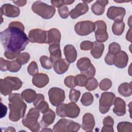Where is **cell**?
<instances>
[{"mask_svg":"<svg viewBox=\"0 0 132 132\" xmlns=\"http://www.w3.org/2000/svg\"><path fill=\"white\" fill-rule=\"evenodd\" d=\"M50 103L54 106H58L62 104L65 99L64 91L59 88L53 87L48 92Z\"/></svg>","mask_w":132,"mask_h":132,"instance_id":"obj_8","label":"cell"},{"mask_svg":"<svg viewBox=\"0 0 132 132\" xmlns=\"http://www.w3.org/2000/svg\"><path fill=\"white\" fill-rule=\"evenodd\" d=\"M95 125L93 116L90 113H85L82 120V129L87 131H92Z\"/></svg>","mask_w":132,"mask_h":132,"instance_id":"obj_16","label":"cell"},{"mask_svg":"<svg viewBox=\"0 0 132 132\" xmlns=\"http://www.w3.org/2000/svg\"><path fill=\"white\" fill-rule=\"evenodd\" d=\"M93 96L90 92H86L83 94L80 102L82 105L85 106H89L91 105L93 102Z\"/></svg>","mask_w":132,"mask_h":132,"instance_id":"obj_35","label":"cell"},{"mask_svg":"<svg viewBox=\"0 0 132 132\" xmlns=\"http://www.w3.org/2000/svg\"><path fill=\"white\" fill-rule=\"evenodd\" d=\"M7 107L3 105L2 103H1V118H2L4 117L6 113H7Z\"/></svg>","mask_w":132,"mask_h":132,"instance_id":"obj_53","label":"cell"},{"mask_svg":"<svg viewBox=\"0 0 132 132\" xmlns=\"http://www.w3.org/2000/svg\"><path fill=\"white\" fill-rule=\"evenodd\" d=\"M112 86V81L108 78H104L102 80L100 83L99 87L100 89L103 91L109 90Z\"/></svg>","mask_w":132,"mask_h":132,"instance_id":"obj_40","label":"cell"},{"mask_svg":"<svg viewBox=\"0 0 132 132\" xmlns=\"http://www.w3.org/2000/svg\"><path fill=\"white\" fill-rule=\"evenodd\" d=\"M55 118V112L51 109H49L47 111L43 113L41 123L44 126L47 127L51 125L54 121Z\"/></svg>","mask_w":132,"mask_h":132,"instance_id":"obj_26","label":"cell"},{"mask_svg":"<svg viewBox=\"0 0 132 132\" xmlns=\"http://www.w3.org/2000/svg\"><path fill=\"white\" fill-rule=\"evenodd\" d=\"M118 92L121 95L128 97L131 96L132 94L131 81L129 83L123 82L118 87Z\"/></svg>","mask_w":132,"mask_h":132,"instance_id":"obj_29","label":"cell"},{"mask_svg":"<svg viewBox=\"0 0 132 132\" xmlns=\"http://www.w3.org/2000/svg\"><path fill=\"white\" fill-rule=\"evenodd\" d=\"M58 13L62 19H67L69 15V10L66 5H63L58 9Z\"/></svg>","mask_w":132,"mask_h":132,"instance_id":"obj_45","label":"cell"},{"mask_svg":"<svg viewBox=\"0 0 132 132\" xmlns=\"http://www.w3.org/2000/svg\"><path fill=\"white\" fill-rule=\"evenodd\" d=\"M1 15H4L9 18L18 17L20 13V9L11 4H5L1 7Z\"/></svg>","mask_w":132,"mask_h":132,"instance_id":"obj_13","label":"cell"},{"mask_svg":"<svg viewBox=\"0 0 132 132\" xmlns=\"http://www.w3.org/2000/svg\"><path fill=\"white\" fill-rule=\"evenodd\" d=\"M22 86V81L16 77L7 76L4 79H1V93L4 96L11 93L13 90L20 89Z\"/></svg>","mask_w":132,"mask_h":132,"instance_id":"obj_3","label":"cell"},{"mask_svg":"<svg viewBox=\"0 0 132 132\" xmlns=\"http://www.w3.org/2000/svg\"><path fill=\"white\" fill-rule=\"evenodd\" d=\"M95 72H96L95 68L94 67V65L92 64L87 70H86V71L81 72V74H82L86 75L88 77V78H91L94 77V76L95 74Z\"/></svg>","mask_w":132,"mask_h":132,"instance_id":"obj_47","label":"cell"},{"mask_svg":"<svg viewBox=\"0 0 132 132\" xmlns=\"http://www.w3.org/2000/svg\"><path fill=\"white\" fill-rule=\"evenodd\" d=\"M95 26L94 23L90 21H84L77 22L74 27L76 33L81 36L89 35L94 31Z\"/></svg>","mask_w":132,"mask_h":132,"instance_id":"obj_9","label":"cell"},{"mask_svg":"<svg viewBox=\"0 0 132 132\" xmlns=\"http://www.w3.org/2000/svg\"><path fill=\"white\" fill-rule=\"evenodd\" d=\"M93 46V42L90 41H84L81 42L80 47L81 50L84 51H88L92 48Z\"/></svg>","mask_w":132,"mask_h":132,"instance_id":"obj_48","label":"cell"},{"mask_svg":"<svg viewBox=\"0 0 132 132\" xmlns=\"http://www.w3.org/2000/svg\"><path fill=\"white\" fill-rule=\"evenodd\" d=\"M71 121L66 119H60L53 126V130L55 132H66L68 125Z\"/></svg>","mask_w":132,"mask_h":132,"instance_id":"obj_27","label":"cell"},{"mask_svg":"<svg viewBox=\"0 0 132 132\" xmlns=\"http://www.w3.org/2000/svg\"><path fill=\"white\" fill-rule=\"evenodd\" d=\"M114 55L109 53H107L106 54L105 57V63L109 65H111L113 64V59H114Z\"/></svg>","mask_w":132,"mask_h":132,"instance_id":"obj_49","label":"cell"},{"mask_svg":"<svg viewBox=\"0 0 132 132\" xmlns=\"http://www.w3.org/2000/svg\"><path fill=\"white\" fill-rule=\"evenodd\" d=\"M47 31L38 28L31 29L28 33V39L31 43L47 44Z\"/></svg>","mask_w":132,"mask_h":132,"instance_id":"obj_11","label":"cell"},{"mask_svg":"<svg viewBox=\"0 0 132 132\" xmlns=\"http://www.w3.org/2000/svg\"><path fill=\"white\" fill-rule=\"evenodd\" d=\"M92 64L90 60L87 57H82L78 60L76 65L77 68L80 72H82L87 70Z\"/></svg>","mask_w":132,"mask_h":132,"instance_id":"obj_30","label":"cell"},{"mask_svg":"<svg viewBox=\"0 0 132 132\" xmlns=\"http://www.w3.org/2000/svg\"><path fill=\"white\" fill-rule=\"evenodd\" d=\"M13 2L16 5L19 7H22L26 5L27 1H13Z\"/></svg>","mask_w":132,"mask_h":132,"instance_id":"obj_54","label":"cell"},{"mask_svg":"<svg viewBox=\"0 0 132 132\" xmlns=\"http://www.w3.org/2000/svg\"><path fill=\"white\" fill-rule=\"evenodd\" d=\"M113 111L118 116H123L126 113L125 102L120 97H116L113 103Z\"/></svg>","mask_w":132,"mask_h":132,"instance_id":"obj_19","label":"cell"},{"mask_svg":"<svg viewBox=\"0 0 132 132\" xmlns=\"http://www.w3.org/2000/svg\"><path fill=\"white\" fill-rule=\"evenodd\" d=\"M42 131H52V130H51V129H46V128H44L42 130H41Z\"/></svg>","mask_w":132,"mask_h":132,"instance_id":"obj_57","label":"cell"},{"mask_svg":"<svg viewBox=\"0 0 132 132\" xmlns=\"http://www.w3.org/2000/svg\"><path fill=\"white\" fill-rule=\"evenodd\" d=\"M98 85V82L96 79L94 77L88 78V82L85 86L87 90L88 91H93L97 88Z\"/></svg>","mask_w":132,"mask_h":132,"instance_id":"obj_39","label":"cell"},{"mask_svg":"<svg viewBox=\"0 0 132 132\" xmlns=\"http://www.w3.org/2000/svg\"><path fill=\"white\" fill-rule=\"evenodd\" d=\"M116 98L115 94L110 92H104L101 94L99 100V110L102 114L108 112Z\"/></svg>","mask_w":132,"mask_h":132,"instance_id":"obj_7","label":"cell"},{"mask_svg":"<svg viewBox=\"0 0 132 132\" xmlns=\"http://www.w3.org/2000/svg\"><path fill=\"white\" fill-rule=\"evenodd\" d=\"M19 54H16V53H13L7 52V51H5L4 56L6 57V58H7L8 59H13L16 58L18 55Z\"/></svg>","mask_w":132,"mask_h":132,"instance_id":"obj_52","label":"cell"},{"mask_svg":"<svg viewBox=\"0 0 132 132\" xmlns=\"http://www.w3.org/2000/svg\"><path fill=\"white\" fill-rule=\"evenodd\" d=\"M52 6L57 8H60L66 5V1H51Z\"/></svg>","mask_w":132,"mask_h":132,"instance_id":"obj_50","label":"cell"},{"mask_svg":"<svg viewBox=\"0 0 132 132\" xmlns=\"http://www.w3.org/2000/svg\"><path fill=\"white\" fill-rule=\"evenodd\" d=\"M30 57V55L28 53L23 52L22 53H20L18 55L17 57L16 58V60L19 63L22 65L27 63L29 61Z\"/></svg>","mask_w":132,"mask_h":132,"instance_id":"obj_38","label":"cell"},{"mask_svg":"<svg viewBox=\"0 0 132 132\" xmlns=\"http://www.w3.org/2000/svg\"><path fill=\"white\" fill-rule=\"evenodd\" d=\"M95 28L94 30L96 40L100 42H104L108 39L106 23L102 20H98L94 23Z\"/></svg>","mask_w":132,"mask_h":132,"instance_id":"obj_10","label":"cell"},{"mask_svg":"<svg viewBox=\"0 0 132 132\" xmlns=\"http://www.w3.org/2000/svg\"><path fill=\"white\" fill-rule=\"evenodd\" d=\"M74 79L76 85L79 87H85L88 80V77L82 74H77L75 76Z\"/></svg>","mask_w":132,"mask_h":132,"instance_id":"obj_37","label":"cell"},{"mask_svg":"<svg viewBox=\"0 0 132 132\" xmlns=\"http://www.w3.org/2000/svg\"><path fill=\"white\" fill-rule=\"evenodd\" d=\"M33 103L34 106L42 113H45L50 109L47 103L44 101V96L42 94H37Z\"/></svg>","mask_w":132,"mask_h":132,"instance_id":"obj_17","label":"cell"},{"mask_svg":"<svg viewBox=\"0 0 132 132\" xmlns=\"http://www.w3.org/2000/svg\"><path fill=\"white\" fill-rule=\"evenodd\" d=\"M117 130L119 132H131L132 124L129 122H121L117 125Z\"/></svg>","mask_w":132,"mask_h":132,"instance_id":"obj_34","label":"cell"},{"mask_svg":"<svg viewBox=\"0 0 132 132\" xmlns=\"http://www.w3.org/2000/svg\"><path fill=\"white\" fill-rule=\"evenodd\" d=\"M75 77L73 76H68L66 77L64 80V85L68 88L73 89L75 88L76 85L75 82Z\"/></svg>","mask_w":132,"mask_h":132,"instance_id":"obj_44","label":"cell"},{"mask_svg":"<svg viewBox=\"0 0 132 132\" xmlns=\"http://www.w3.org/2000/svg\"><path fill=\"white\" fill-rule=\"evenodd\" d=\"M70 66V63L65 59L60 58L56 60L53 64L55 72L58 74H63L66 72Z\"/></svg>","mask_w":132,"mask_h":132,"instance_id":"obj_20","label":"cell"},{"mask_svg":"<svg viewBox=\"0 0 132 132\" xmlns=\"http://www.w3.org/2000/svg\"><path fill=\"white\" fill-rule=\"evenodd\" d=\"M89 10L87 4L82 2L78 4L75 7L69 12V15L73 19H75L78 17L86 13Z\"/></svg>","mask_w":132,"mask_h":132,"instance_id":"obj_15","label":"cell"},{"mask_svg":"<svg viewBox=\"0 0 132 132\" xmlns=\"http://www.w3.org/2000/svg\"><path fill=\"white\" fill-rule=\"evenodd\" d=\"M56 113L60 117H68L70 118H77L80 113V108L75 103L69 104L62 103L57 106Z\"/></svg>","mask_w":132,"mask_h":132,"instance_id":"obj_6","label":"cell"},{"mask_svg":"<svg viewBox=\"0 0 132 132\" xmlns=\"http://www.w3.org/2000/svg\"><path fill=\"white\" fill-rule=\"evenodd\" d=\"M120 51L121 46L118 43L112 42L109 44L108 47V53L115 55Z\"/></svg>","mask_w":132,"mask_h":132,"instance_id":"obj_43","label":"cell"},{"mask_svg":"<svg viewBox=\"0 0 132 132\" xmlns=\"http://www.w3.org/2000/svg\"><path fill=\"white\" fill-rule=\"evenodd\" d=\"M40 62L42 68L46 70L51 69L53 67V62L50 57L47 56H42L40 58Z\"/></svg>","mask_w":132,"mask_h":132,"instance_id":"obj_33","label":"cell"},{"mask_svg":"<svg viewBox=\"0 0 132 132\" xmlns=\"http://www.w3.org/2000/svg\"><path fill=\"white\" fill-rule=\"evenodd\" d=\"M8 60H6L3 59L2 57L1 58V62H0V69L2 71H6L7 66L8 63Z\"/></svg>","mask_w":132,"mask_h":132,"instance_id":"obj_51","label":"cell"},{"mask_svg":"<svg viewBox=\"0 0 132 132\" xmlns=\"http://www.w3.org/2000/svg\"><path fill=\"white\" fill-rule=\"evenodd\" d=\"M22 67V65L19 63L16 60H13L11 61H8L7 70L11 72L15 73L19 71Z\"/></svg>","mask_w":132,"mask_h":132,"instance_id":"obj_36","label":"cell"},{"mask_svg":"<svg viewBox=\"0 0 132 132\" xmlns=\"http://www.w3.org/2000/svg\"><path fill=\"white\" fill-rule=\"evenodd\" d=\"M103 123L104 126L102 127L101 131H114L113 129L114 121L111 117H106L104 119Z\"/></svg>","mask_w":132,"mask_h":132,"instance_id":"obj_32","label":"cell"},{"mask_svg":"<svg viewBox=\"0 0 132 132\" xmlns=\"http://www.w3.org/2000/svg\"><path fill=\"white\" fill-rule=\"evenodd\" d=\"M63 53L67 61L71 63L74 62L77 58V51L71 44L66 45L63 48Z\"/></svg>","mask_w":132,"mask_h":132,"instance_id":"obj_21","label":"cell"},{"mask_svg":"<svg viewBox=\"0 0 132 132\" xmlns=\"http://www.w3.org/2000/svg\"><path fill=\"white\" fill-rule=\"evenodd\" d=\"M39 112L36 107L31 108L22 119V122L23 126L27 127L31 131H39L40 128V125L38 122L40 116Z\"/></svg>","mask_w":132,"mask_h":132,"instance_id":"obj_4","label":"cell"},{"mask_svg":"<svg viewBox=\"0 0 132 132\" xmlns=\"http://www.w3.org/2000/svg\"><path fill=\"white\" fill-rule=\"evenodd\" d=\"M61 34L57 28H51L47 31V44H51L54 43L60 44L61 40Z\"/></svg>","mask_w":132,"mask_h":132,"instance_id":"obj_22","label":"cell"},{"mask_svg":"<svg viewBox=\"0 0 132 132\" xmlns=\"http://www.w3.org/2000/svg\"><path fill=\"white\" fill-rule=\"evenodd\" d=\"M37 94L35 90L31 89H27L22 92L21 96L23 100L27 103H31L35 101Z\"/></svg>","mask_w":132,"mask_h":132,"instance_id":"obj_28","label":"cell"},{"mask_svg":"<svg viewBox=\"0 0 132 132\" xmlns=\"http://www.w3.org/2000/svg\"><path fill=\"white\" fill-rule=\"evenodd\" d=\"M8 104L10 109L9 118L13 122L18 121L21 118L24 117L26 104L23 101V99L20 93H11L9 94Z\"/></svg>","mask_w":132,"mask_h":132,"instance_id":"obj_2","label":"cell"},{"mask_svg":"<svg viewBox=\"0 0 132 132\" xmlns=\"http://www.w3.org/2000/svg\"><path fill=\"white\" fill-rule=\"evenodd\" d=\"M104 45L102 42L95 41L93 42V46L91 49L90 53L95 59L101 57L104 51Z\"/></svg>","mask_w":132,"mask_h":132,"instance_id":"obj_25","label":"cell"},{"mask_svg":"<svg viewBox=\"0 0 132 132\" xmlns=\"http://www.w3.org/2000/svg\"><path fill=\"white\" fill-rule=\"evenodd\" d=\"M32 11L44 19H50L55 14L56 9L41 1H36L31 6Z\"/></svg>","mask_w":132,"mask_h":132,"instance_id":"obj_5","label":"cell"},{"mask_svg":"<svg viewBox=\"0 0 132 132\" xmlns=\"http://www.w3.org/2000/svg\"><path fill=\"white\" fill-rule=\"evenodd\" d=\"M80 128V125L73 121H71L68 124L67 127V131L68 132H76L79 130Z\"/></svg>","mask_w":132,"mask_h":132,"instance_id":"obj_46","label":"cell"},{"mask_svg":"<svg viewBox=\"0 0 132 132\" xmlns=\"http://www.w3.org/2000/svg\"><path fill=\"white\" fill-rule=\"evenodd\" d=\"M128 61V56L126 53L120 51L114 56L113 64L118 68L123 69L126 67Z\"/></svg>","mask_w":132,"mask_h":132,"instance_id":"obj_14","label":"cell"},{"mask_svg":"<svg viewBox=\"0 0 132 132\" xmlns=\"http://www.w3.org/2000/svg\"><path fill=\"white\" fill-rule=\"evenodd\" d=\"M48 82L49 77L44 73H37L32 77V84L39 88H43L48 84Z\"/></svg>","mask_w":132,"mask_h":132,"instance_id":"obj_18","label":"cell"},{"mask_svg":"<svg viewBox=\"0 0 132 132\" xmlns=\"http://www.w3.org/2000/svg\"><path fill=\"white\" fill-rule=\"evenodd\" d=\"M125 28V23L123 21H114L112 26V31L114 35L117 36L121 35Z\"/></svg>","mask_w":132,"mask_h":132,"instance_id":"obj_31","label":"cell"},{"mask_svg":"<svg viewBox=\"0 0 132 132\" xmlns=\"http://www.w3.org/2000/svg\"><path fill=\"white\" fill-rule=\"evenodd\" d=\"M126 14L125 8L121 7L110 6L109 7L106 15L110 20L116 21H123Z\"/></svg>","mask_w":132,"mask_h":132,"instance_id":"obj_12","label":"cell"},{"mask_svg":"<svg viewBox=\"0 0 132 132\" xmlns=\"http://www.w3.org/2000/svg\"><path fill=\"white\" fill-rule=\"evenodd\" d=\"M108 1L97 0L91 6L92 12L96 15L103 14L105 11V6L108 4Z\"/></svg>","mask_w":132,"mask_h":132,"instance_id":"obj_24","label":"cell"},{"mask_svg":"<svg viewBox=\"0 0 132 132\" xmlns=\"http://www.w3.org/2000/svg\"><path fill=\"white\" fill-rule=\"evenodd\" d=\"M80 96V92L77 90L72 89L69 92V98L72 102L76 103Z\"/></svg>","mask_w":132,"mask_h":132,"instance_id":"obj_41","label":"cell"},{"mask_svg":"<svg viewBox=\"0 0 132 132\" xmlns=\"http://www.w3.org/2000/svg\"><path fill=\"white\" fill-rule=\"evenodd\" d=\"M27 72L29 75L34 76L38 73V67L35 61H32L27 67Z\"/></svg>","mask_w":132,"mask_h":132,"instance_id":"obj_42","label":"cell"},{"mask_svg":"<svg viewBox=\"0 0 132 132\" xmlns=\"http://www.w3.org/2000/svg\"><path fill=\"white\" fill-rule=\"evenodd\" d=\"M48 51L50 53V58L53 63L57 60L61 58L62 54L60 48V44L54 43L50 44Z\"/></svg>","mask_w":132,"mask_h":132,"instance_id":"obj_23","label":"cell"},{"mask_svg":"<svg viewBox=\"0 0 132 132\" xmlns=\"http://www.w3.org/2000/svg\"><path fill=\"white\" fill-rule=\"evenodd\" d=\"M25 27L20 22H12L1 32V42L5 51L19 54L26 48L29 41L24 32Z\"/></svg>","mask_w":132,"mask_h":132,"instance_id":"obj_1","label":"cell"},{"mask_svg":"<svg viewBox=\"0 0 132 132\" xmlns=\"http://www.w3.org/2000/svg\"><path fill=\"white\" fill-rule=\"evenodd\" d=\"M131 28H129V30L127 31L126 35V39L127 40H128L129 42H131Z\"/></svg>","mask_w":132,"mask_h":132,"instance_id":"obj_55","label":"cell"},{"mask_svg":"<svg viewBox=\"0 0 132 132\" xmlns=\"http://www.w3.org/2000/svg\"><path fill=\"white\" fill-rule=\"evenodd\" d=\"M5 131H15V130L13 127H7L6 130H5Z\"/></svg>","mask_w":132,"mask_h":132,"instance_id":"obj_56","label":"cell"}]
</instances>
